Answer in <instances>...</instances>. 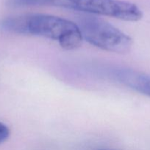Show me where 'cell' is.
<instances>
[{"instance_id":"obj_1","label":"cell","mask_w":150,"mask_h":150,"mask_svg":"<svg viewBox=\"0 0 150 150\" xmlns=\"http://www.w3.org/2000/svg\"><path fill=\"white\" fill-rule=\"evenodd\" d=\"M1 29L17 35H33L53 40L66 50H74L83 41L76 23L47 14L10 16L0 23Z\"/></svg>"},{"instance_id":"obj_5","label":"cell","mask_w":150,"mask_h":150,"mask_svg":"<svg viewBox=\"0 0 150 150\" xmlns=\"http://www.w3.org/2000/svg\"><path fill=\"white\" fill-rule=\"evenodd\" d=\"M10 136V130L8 127L0 122V144L3 143L8 139Z\"/></svg>"},{"instance_id":"obj_2","label":"cell","mask_w":150,"mask_h":150,"mask_svg":"<svg viewBox=\"0 0 150 150\" xmlns=\"http://www.w3.org/2000/svg\"><path fill=\"white\" fill-rule=\"evenodd\" d=\"M8 3L13 7L53 6L126 21H138L143 17L142 11L136 4L124 0H9Z\"/></svg>"},{"instance_id":"obj_4","label":"cell","mask_w":150,"mask_h":150,"mask_svg":"<svg viewBox=\"0 0 150 150\" xmlns=\"http://www.w3.org/2000/svg\"><path fill=\"white\" fill-rule=\"evenodd\" d=\"M112 76L121 84L150 97V75L129 68H116L112 70Z\"/></svg>"},{"instance_id":"obj_3","label":"cell","mask_w":150,"mask_h":150,"mask_svg":"<svg viewBox=\"0 0 150 150\" xmlns=\"http://www.w3.org/2000/svg\"><path fill=\"white\" fill-rule=\"evenodd\" d=\"M76 24L83 40L104 51L126 54L131 50L132 39L109 22L89 14L76 16Z\"/></svg>"}]
</instances>
